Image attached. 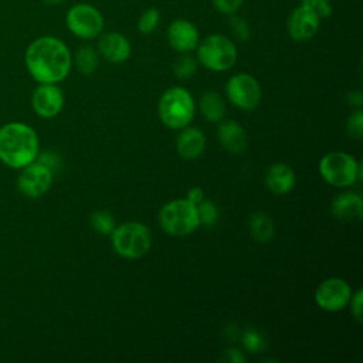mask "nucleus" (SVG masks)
<instances>
[{
  "mask_svg": "<svg viewBox=\"0 0 363 363\" xmlns=\"http://www.w3.org/2000/svg\"><path fill=\"white\" fill-rule=\"evenodd\" d=\"M24 62L28 74L38 84H58L68 77L72 55L62 40L43 35L28 44Z\"/></svg>",
  "mask_w": 363,
  "mask_h": 363,
  "instance_id": "nucleus-1",
  "label": "nucleus"
},
{
  "mask_svg": "<svg viewBox=\"0 0 363 363\" xmlns=\"http://www.w3.org/2000/svg\"><path fill=\"white\" fill-rule=\"evenodd\" d=\"M40 152L37 132L24 122H7L0 128V162L20 170L33 163Z\"/></svg>",
  "mask_w": 363,
  "mask_h": 363,
  "instance_id": "nucleus-2",
  "label": "nucleus"
},
{
  "mask_svg": "<svg viewBox=\"0 0 363 363\" xmlns=\"http://www.w3.org/2000/svg\"><path fill=\"white\" fill-rule=\"evenodd\" d=\"M197 61L210 71L223 72L230 69L237 58L238 51L235 43L224 34H210L199 41Z\"/></svg>",
  "mask_w": 363,
  "mask_h": 363,
  "instance_id": "nucleus-3",
  "label": "nucleus"
},
{
  "mask_svg": "<svg viewBox=\"0 0 363 363\" xmlns=\"http://www.w3.org/2000/svg\"><path fill=\"white\" fill-rule=\"evenodd\" d=\"M194 101L191 94L183 86L166 89L159 101V116L172 129L186 128L194 116Z\"/></svg>",
  "mask_w": 363,
  "mask_h": 363,
  "instance_id": "nucleus-4",
  "label": "nucleus"
},
{
  "mask_svg": "<svg viewBox=\"0 0 363 363\" xmlns=\"http://www.w3.org/2000/svg\"><path fill=\"white\" fill-rule=\"evenodd\" d=\"M111 238L115 252L126 259L143 257L152 245L150 230L139 221H128L118 227L115 225Z\"/></svg>",
  "mask_w": 363,
  "mask_h": 363,
  "instance_id": "nucleus-5",
  "label": "nucleus"
},
{
  "mask_svg": "<svg viewBox=\"0 0 363 363\" xmlns=\"http://www.w3.org/2000/svg\"><path fill=\"white\" fill-rule=\"evenodd\" d=\"M159 221L162 228L173 237L187 235L200 225L197 206L187 199H176L166 203L160 210Z\"/></svg>",
  "mask_w": 363,
  "mask_h": 363,
  "instance_id": "nucleus-6",
  "label": "nucleus"
},
{
  "mask_svg": "<svg viewBox=\"0 0 363 363\" xmlns=\"http://www.w3.org/2000/svg\"><path fill=\"white\" fill-rule=\"evenodd\" d=\"M319 173L335 187H349L360 179V164L346 152H329L319 162Z\"/></svg>",
  "mask_w": 363,
  "mask_h": 363,
  "instance_id": "nucleus-7",
  "label": "nucleus"
},
{
  "mask_svg": "<svg viewBox=\"0 0 363 363\" xmlns=\"http://www.w3.org/2000/svg\"><path fill=\"white\" fill-rule=\"evenodd\" d=\"M67 28L81 40L98 38L105 27L102 11L91 3H77L65 14Z\"/></svg>",
  "mask_w": 363,
  "mask_h": 363,
  "instance_id": "nucleus-8",
  "label": "nucleus"
},
{
  "mask_svg": "<svg viewBox=\"0 0 363 363\" xmlns=\"http://www.w3.org/2000/svg\"><path fill=\"white\" fill-rule=\"evenodd\" d=\"M225 92L230 102L244 111L255 109L261 101V86L258 81L247 72L230 77L225 84Z\"/></svg>",
  "mask_w": 363,
  "mask_h": 363,
  "instance_id": "nucleus-9",
  "label": "nucleus"
},
{
  "mask_svg": "<svg viewBox=\"0 0 363 363\" xmlns=\"http://www.w3.org/2000/svg\"><path fill=\"white\" fill-rule=\"evenodd\" d=\"M52 177L54 173L48 167L34 160L33 163L20 169V174L17 177V189L24 197L38 199L50 190Z\"/></svg>",
  "mask_w": 363,
  "mask_h": 363,
  "instance_id": "nucleus-10",
  "label": "nucleus"
},
{
  "mask_svg": "<svg viewBox=\"0 0 363 363\" xmlns=\"http://www.w3.org/2000/svg\"><path fill=\"white\" fill-rule=\"evenodd\" d=\"M350 285L342 278H328L322 281L315 291V302L328 312H337L349 305L352 298Z\"/></svg>",
  "mask_w": 363,
  "mask_h": 363,
  "instance_id": "nucleus-11",
  "label": "nucleus"
},
{
  "mask_svg": "<svg viewBox=\"0 0 363 363\" xmlns=\"http://www.w3.org/2000/svg\"><path fill=\"white\" fill-rule=\"evenodd\" d=\"M320 21L322 20L313 10L301 3L291 11L288 17V34L296 43L309 41L318 33Z\"/></svg>",
  "mask_w": 363,
  "mask_h": 363,
  "instance_id": "nucleus-12",
  "label": "nucleus"
},
{
  "mask_svg": "<svg viewBox=\"0 0 363 363\" xmlns=\"http://www.w3.org/2000/svg\"><path fill=\"white\" fill-rule=\"evenodd\" d=\"M31 106L40 118H55L62 111L64 94L57 84H40L33 92Z\"/></svg>",
  "mask_w": 363,
  "mask_h": 363,
  "instance_id": "nucleus-13",
  "label": "nucleus"
},
{
  "mask_svg": "<svg viewBox=\"0 0 363 363\" xmlns=\"http://www.w3.org/2000/svg\"><path fill=\"white\" fill-rule=\"evenodd\" d=\"M166 38L174 51L186 54L196 50L200 41V33L196 24L186 18H176L169 24L166 30Z\"/></svg>",
  "mask_w": 363,
  "mask_h": 363,
  "instance_id": "nucleus-14",
  "label": "nucleus"
},
{
  "mask_svg": "<svg viewBox=\"0 0 363 363\" xmlns=\"http://www.w3.org/2000/svg\"><path fill=\"white\" fill-rule=\"evenodd\" d=\"M98 52L102 55L106 61L113 64L125 62L132 52V47L129 40L118 33V31H108L102 33L98 37Z\"/></svg>",
  "mask_w": 363,
  "mask_h": 363,
  "instance_id": "nucleus-15",
  "label": "nucleus"
},
{
  "mask_svg": "<svg viewBox=\"0 0 363 363\" xmlns=\"http://www.w3.org/2000/svg\"><path fill=\"white\" fill-rule=\"evenodd\" d=\"M177 153L186 160L200 157L206 149V136L197 128H183L176 140Z\"/></svg>",
  "mask_w": 363,
  "mask_h": 363,
  "instance_id": "nucleus-16",
  "label": "nucleus"
},
{
  "mask_svg": "<svg viewBox=\"0 0 363 363\" xmlns=\"http://www.w3.org/2000/svg\"><path fill=\"white\" fill-rule=\"evenodd\" d=\"M332 214L342 221L359 220L363 214V199L357 193L345 191L337 194L330 206Z\"/></svg>",
  "mask_w": 363,
  "mask_h": 363,
  "instance_id": "nucleus-17",
  "label": "nucleus"
},
{
  "mask_svg": "<svg viewBox=\"0 0 363 363\" xmlns=\"http://www.w3.org/2000/svg\"><path fill=\"white\" fill-rule=\"evenodd\" d=\"M217 136L224 149L231 153H242L247 147V133L235 121H224L217 126Z\"/></svg>",
  "mask_w": 363,
  "mask_h": 363,
  "instance_id": "nucleus-18",
  "label": "nucleus"
},
{
  "mask_svg": "<svg viewBox=\"0 0 363 363\" xmlns=\"http://www.w3.org/2000/svg\"><path fill=\"white\" fill-rule=\"evenodd\" d=\"M265 184L275 194H286L295 186V173L286 163H275L267 170Z\"/></svg>",
  "mask_w": 363,
  "mask_h": 363,
  "instance_id": "nucleus-19",
  "label": "nucleus"
},
{
  "mask_svg": "<svg viewBox=\"0 0 363 363\" xmlns=\"http://www.w3.org/2000/svg\"><path fill=\"white\" fill-rule=\"evenodd\" d=\"M199 108L201 115L208 122H218L225 112V104L224 99L220 96V94L214 91H206L199 101Z\"/></svg>",
  "mask_w": 363,
  "mask_h": 363,
  "instance_id": "nucleus-20",
  "label": "nucleus"
},
{
  "mask_svg": "<svg viewBox=\"0 0 363 363\" xmlns=\"http://www.w3.org/2000/svg\"><path fill=\"white\" fill-rule=\"evenodd\" d=\"M72 62L81 74L91 75L99 65V52L95 47L84 44L77 48Z\"/></svg>",
  "mask_w": 363,
  "mask_h": 363,
  "instance_id": "nucleus-21",
  "label": "nucleus"
},
{
  "mask_svg": "<svg viewBox=\"0 0 363 363\" xmlns=\"http://www.w3.org/2000/svg\"><path fill=\"white\" fill-rule=\"evenodd\" d=\"M248 228H250V233H251L252 238L258 242L271 241L272 237H274V233H275V227H274L272 220L264 213H254L250 217Z\"/></svg>",
  "mask_w": 363,
  "mask_h": 363,
  "instance_id": "nucleus-22",
  "label": "nucleus"
},
{
  "mask_svg": "<svg viewBox=\"0 0 363 363\" xmlns=\"http://www.w3.org/2000/svg\"><path fill=\"white\" fill-rule=\"evenodd\" d=\"M197 65H199V61L197 58L191 57L190 52H186V54H182L173 64V72L177 78H182V79H187L190 78L191 75L196 74L197 71Z\"/></svg>",
  "mask_w": 363,
  "mask_h": 363,
  "instance_id": "nucleus-23",
  "label": "nucleus"
},
{
  "mask_svg": "<svg viewBox=\"0 0 363 363\" xmlns=\"http://www.w3.org/2000/svg\"><path fill=\"white\" fill-rule=\"evenodd\" d=\"M241 342H242V346L245 347V350H248L250 353H258V352L264 350L267 346L265 336L254 328H248L242 332Z\"/></svg>",
  "mask_w": 363,
  "mask_h": 363,
  "instance_id": "nucleus-24",
  "label": "nucleus"
},
{
  "mask_svg": "<svg viewBox=\"0 0 363 363\" xmlns=\"http://www.w3.org/2000/svg\"><path fill=\"white\" fill-rule=\"evenodd\" d=\"M160 24V11L155 7L146 9L138 18V30L140 34H152Z\"/></svg>",
  "mask_w": 363,
  "mask_h": 363,
  "instance_id": "nucleus-25",
  "label": "nucleus"
},
{
  "mask_svg": "<svg viewBox=\"0 0 363 363\" xmlns=\"http://www.w3.org/2000/svg\"><path fill=\"white\" fill-rule=\"evenodd\" d=\"M197 214H199V223L206 227L214 225L218 220V208L211 200L203 199L197 204Z\"/></svg>",
  "mask_w": 363,
  "mask_h": 363,
  "instance_id": "nucleus-26",
  "label": "nucleus"
},
{
  "mask_svg": "<svg viewBox=\"0 0 363 363\" xmlns=\"http://www.w3.org/2000/svg\"><path fill=\"white\" fill-rule=\"evenodd\" d=\"M91 225L95 231H98L99 234H111L115 228V220L112 217V214L106 210H99L95 211L91 216Z\"/></svg>",
  "mask_w": 363,
  "mask_h": 363,
  "instance_id": "nucleus-27",
  "label": "nucleus"
},
{
  "mask_svg": "<svg viewBox=\"0 0 363 363\" xmlns=\"http://www.w3.org/2000/svg\"><path fill=\"white\" fill-rule=\"evenodd\" d=\"M230 28H231V33L238 40V41H247L251 35L250 33V26L248 23L242 18V17H238L235 14H231L230 16Z\"/></svg>",
  "mask_w": 363,
  "mask_h": 363,
  "instance_id": "nucleus-28",
  "label": "nucleus"
},
{
  "mask_svg": "<svg viewBox=\"0 0 363 363\" xmlns=\"http://www.w3.org/2000/svg\"><path fill=\"white\" fill-rule=\"evenodd\" d=\"M346 130L350 138L353 139H362L363 136V112L362 109L354 111L346 122Z\"/></svg>",
  "mask_w": 363,
  "mask_h": 363,
  "instance_id": "nucleus-29",
  "label": "nucleus"
},
{
  "mask_svg": "<svg viewBox=\"0 0 363 363\" xmlns=\"http://www.w3.org/2000/svg\"><path fill=\"white\" fill-rule=\"evenodd\" d=\"M301 3L308 6L311 10H313L320 20L328 18L332 14L330 0H302Z\"/></svg>",
  "mask_w": 363,
  "mask_h": 363,
  "instance_id": "nucleus-30",
  "label": "nucleus"
},
{
  "mask_svg": "<svg viewBox=\"0 0 363 363\" xmlns=\"http://www.w3.org/2000/svg\"><path fill=\"white\" fill-rule=\"evenodd\" d=\"M211 3H213V7L218 13L231 16V14H235L241 9L244 0H211Z\"/></svg>",
  "mask_w": 363,
  "mask_h": 363,
  "instance_id": "nucleus-31",
  "label": "nucleus"
},
{
  "mask_svg": "<svg viewBox=\"0 0 363 363\" xmlns=\"http://www.w3.org/2000/svg\"><path fill=\"white\" fill-rule=\"evenodd\" d=\"M349 305H350V312H352L353 318L360 323L362 316H363V292H362V289H357L354 294H352Z\"/></svg>",
  "mask_w": 363,
  "mask_h": 363,
  "instance_id": "nucleus-32",
  "label": "nucleus"
},
{
  "mask_svg": "<svg viewBox=\"0 0 363 363\" xmlns=\"http://www.w3.org/2000/svg\"><path fill=\"white\" fill-rule=\"evenodd\" d=\"M35 160L40 162L41 164H44L45 167H48L52 173L57 172V170L61 167V160H60V157H58L55 153H52V152H43V153L38 152Z\"/></svg>",
  "mask_w": 363,
  "mask_h": 363,
  "instance_id": "nucleus-33",
  "label": "nucleus"
},
{
  "mask_svg": "<svg viewBox=\"0 0 363 363\" xmlns=\"http://www.w3.org/2000/svg\"><path fill=\"white\" fill-rule=\"evenodd\" d=\"M223 360H227L230 363H244L245 356L238 349H228L224 352Z\"/></svg>",
  "mask_w": 363,
  "mask_h": 363,
  "instance_id": "nucleus-34",
  "label": "nucleus"
},
{
  "mask_svg": "<svg viewBox=\"0 0 363 363\" xmlns=\"http://www.w3.org/2000/svg\"><path fill=\"white\" fill-rule=\"evenodd\" d=\"M186 199L197 206L204 199V191H203L201 187H193V189H190L187 191V197Z\"/></svg>",
  "mask_w": 363,
  "mask_h": 363,
  "instance_id": "nucleus-35",
  "label": "nucleus"
},
{
  "mask_svg": "<svg viewBox=\"0 0 363 363\" xmlns=\"http://www.w3.org/2000/svg\"><path fill=\"white\" fill-rule=\"evenodd\" d=\"M347 104L349 105H353V106H362V104H363V95H362V92L360 91H350L349 94H347Z\"/></svg>",
  "mask_w": 363,
  "mask_h": 363,
  "instance_id": "nucleus-36",
  "label": "nucleus"
},
{
  "mask_svg": "<svg viewBox=\"0 0 363 363\" xmlns=\"http://www.w3.org/2000/svg\"><path fill=\"white\" fill-rule=\"evenodd\" d=\"M43 3H45V4H51V6H54V4H60V3H64L65 0H41Z\"/></svg>",
  "mask_w": 363,
  "mask_h": 363,
  "instance_id": "nucleus-37",
  "label": "nucleus"
}]
</instances>
